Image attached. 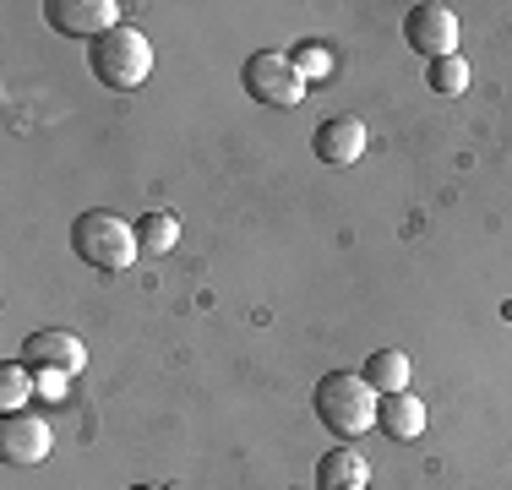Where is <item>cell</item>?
<instances>
[{"mask_svg": "<svg viewBox=\"0 0 512 490\" xmlns=\"http://www.w3.org/2000/svg\"><path fill=\"white\" fill-rule=\"evenodd\" d=\"M28 371H55V376H82L88 371V343L77 333H60V327H44V333H28L22 338V354H17Z\"/></svg>", "mask_w": 512, "mask_h": 490, "instance_id": "obj_7", "label": "cell"}, {"mask_svg": "<svg viewBox=\"0 0 512 490\" xmlns=\"http://www.w3.org/2000/svg\"><path fill=\"white\" fill-rule=\"evenodd\" d=\"M88 66L109 93H131L153 77V39L142 28H131V22H120L115 33L88 44Z\"/></svg>", "mask_w": 512, "mask_h": 490, "instance_id": "obj_2", "label": "cell"}, {"mask_svg": "<svg viewBox=\"0 0 512 490\" xmlns=\"http://www.w3.org/2000/svg\"><path fill=\"white\" fill-rule=\"evenodd\" d=\"M39 398V382H33V371L22 360H11V365H0V409L6 414H17V409H28V403Z\"/></svg>", "mask_w": 512, "mask_h": 490, "instance_id": "obj_15", "label": "cell"}, {"mask_svg": "<svg viewBox=\"0 0 512 490\" xmlns=\"http://www.w3.org/2000/svg\"><path fill=\"white\" fill-rule=\"evenodd\" d=\"M295 66H300V77L306 82H322V77H333V49L327 44H295Z\"/></svg>", "mask_w": 512, "mask_h": 490, "instance_id": "obj_16", "label": "cell"}, {"mask_svg": "<svg viewBox=\"0 0 512 490\" xmlns=\"http://www.w3.org/2000/svg\"><path fill=\"white\" fill-rule=\"evenodd\" d=\"M311 147H316V158H322V164L349 169V164H360V158H365L371 131H365L360 115H327L322 126L311 131Z\"/></svg>", "mask_w": 512, "mask_h": 490, "instance_id": "obj_9", "label": "cell"}, {"mask_svg": "<svg viewBox=\"0 0 512 490\" xmlns=\"http://www.w3.org/2000/svg\"><path fill=\"white\" fill-rule=\"evenodd\" d=\"M240 82H246V93L267 109H300L306 104V88H311V82L300 77L295 55H284V49H256L246 66H240Z\"/></svg>", "mask_w": 512, "mask_h": 490, "instance_id": "obj_4", "label": "cell"}, {"mask_svg": "<svg viewBox=\"0 0 512 490\" xmlns=\"http://www.w3.org/2000/svg\"><path fill=\"white\" fill-rule=\"evenodd\" d=\"M50 447H55V436H50V425H44V414L17 409V414L0 420V458H6L11 469H33V463H44Z\"/></svg>", "mask_w": 512, "mask_h": 490, "instance_id": "obj_8", "label": "cell"}, {"mask_svg": "<svg viewBox=\"0 0 512 490\" xmlns=\"http://www.w3.org/2000/svg\"><path fill=\"white\" fill-rule=\"evenodd\" d=\"M44 22L66 39H104V33L120 28V6L115 0H44Z\"/></svg>", "mask_w": 512, "mask_h": 490, "instance_id": "obj_6", "label": "cell"}, {"mask_svg": "<svg viewBox=\"0 0 512 490\" xmlns=\"http://www.w3.org/2000/svg\"><path fill=\"white\" fill-rule=\"evenodd\" d=\"M365 382H371L376 392H409V376H414V365H409V354L404 349H376L371 360H365Z\"/></svg>", "mask_w": 512, "mask_h": 490, "instance_id": "obj_12", "label": "cell"}, {"mask_svg": "<svg viewBox=\"0 0 512 490\" xmlns=\"http://www.w3.org/2000/svg\"><path fill=\"white\" fill-rule=\"evenodd\" d=\"M425 88H431L436 98H463L469 93V55L431 60V66H425Z\"/></svg>", "mask_w": 512, "mask_h": 490, "instance_id": "obj_13", "label": "cell"}, {"mask_svg": "<svg viewBox=\"0 0 512 490\" xmlns=\"http://www.w3.org/2000/svg\"><path fill=\"white\" fill-rule=\"evenodd\" d=\"M502 322H512V300H507V305H502Z\"/></svg>", "mask_w": 512, "mask_h": 490, "instance_id": "obj_19", "label": "cell"}, {"mask_svg": "<svg viewBox=\"0 0 512 490\" xmlns=\"http://www.w3.org/2000/svg\"><path fill=\"white\" fill-rule=\"evenodd\" d=\"M404 44L414 49V55H425V66L458 55V11L442 6V0H420V6H409Z\"/></svg>", "mask_w": 512, "mask_h": 490, "instance_id": "obj_5", "label": "cell"}, {"mask_svg": "<svg viewBox=\"0 0 512 490\" xmlns=\"http://www.w3.org/2000/svg\"><path fill=\"white\" fill-rule=\"evenodd\" d=\"M365 480H371V463L355 447H327L316 463V490H365Z\"/></svg>", "mask_w": 512, "mask_h": 490, "instance_id": "obj_11", "label": "cell"}, {"mask_svg": "<svg viewBox=\"0 0 512 490\" xmlns=\"http://www.w3.org/2000/svg\"><path fill=\"white\" fill-rule=\"evenodd\" d=\"M376 414H382V392L360 371H327L316 382V420L338 441H360L365 431H376Z\"/></svg>", "mask_w": 512, "mask_h": 490, "instance_id": "obj_1", "label": "cell"}, {"mask_svg": "<svg viewBox=\"0 0 512 490\" xmlns=\"http://www.w3.org/2000/svg\"><path fill=\"white\" fill-rule=\"evenodd\" d=\"M137 245H142V256L175 251V245H180V218H175V213H148V218H137Z\"/></svg>", "mask_w": 512, "mask_h": 490, "instance_id": "obj_14", "label": "cell"}, {"mask_svg": "<svg viewBox=\"0 0 512 490\" xmlns=\"http://www.w3.org/2000/svg\"><path fill=\"white\" fill-rule=\"evenodd\" d=\"M71 251H77V262H88L93 273H126V267L142 256L137 224H126L120 213L93 207V213H82L77 229H71Z\"/></svg>", "mask_w": 512, "mask_h": 490, "instance_id": "obj_3", "label": "cell"}, {"mask_svg": "<svg viewBox=\"0 0 512 490\" xmlns=\"http://www.w3.org/2000/svg\"><path fill=\"white\" fill-rule=\"evenodd\" d=\"M33 382H39V398H66V382H71V376H55V371H33Z\"/></svg>", "mask_w": 512, "mask_h": 490, "instance_id": "obj_17", "label": "cell"}, {"mask_svg": "<svg viewBox=\"0 0 512 490\" xmlns=\"http://www.w3.org/2000/svg\"><path fill=\"white\" fill-rule=\"evenodd\" d=\"M131 490H175V485H131Z\"/></svg>", "mask_w": 512, "mask_h": 490, "instance_id": "obj_18", "label": "cell"}, {"mask_svg": "<svg viewBox=\"0 0 512 490\" xmlns=\"http://www.w3.org/2000/svg\"><path fill=\"white\" fill-rule=\"evenodd\" d=\"M376 425H382V436L398 441V447H404V441H420L425 436V403L414 398V392H387Z\"/></svg>", "mask_w": 512, "mask_h": 490, "instance_id": "obj_10", "label": "cell"}]
</instances>
